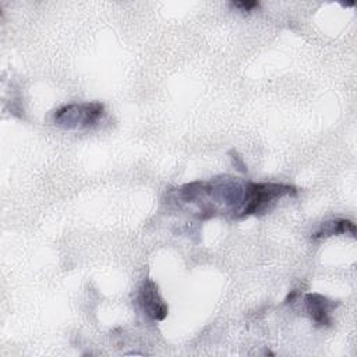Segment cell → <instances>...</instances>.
Masks as SVG:
<instances>
[{
	"label": "cell",
	"instance_id": "obj_2",
	"mask_svg": "<svg viewBox=\"0 0 357 357\" xmlns=\"http://www.w3.org/2000/svg\"><path fill=\"white\" fill-rule=\"evenodd\" d=\"M105 112V106L99 102L68 103L59 107L54 114V123L64 130H82L93 126Z\"/></svg>",
	"mask_w": 357,
	"mask_h": 357
},
{
	"label": "cell",
	"instance_id": "obj_5",
	"mask_svg": "<svg viewBox=\"0 0 357 357\" xmlns=\"http://www.w3.org/2000/svg\"><path fill=\"white\" fill-rule=\"evenodd\" d=\"M344 233H350L353 237L356 234V226L351 220H346V219H337V220H331V222H325L314 234H312V240H318V238H325L329 236H336V234H344Z\"/></svg>",
	"mask_w": 357,
	"mask_h": 357
},
{
	"label": "cell",
	"instance_id": "obj_4",
	"mask_svg": "<svg viewBox=\"0 0 357 357\" xmlns=\"http://www.w3.org/2000/svg\"><path fill=\"white\" fill-rule=\"evenodd\" d=\"M304 303L308 315L317 325L326 326L331 324V311L335 307L331 300L318 293H307Z\"/></svg>",
	"mask_w": 357,
	"mask_h": 357
},
{
	"label": "cell",
	"instance_id": "obj_3",
	"mask_svg": "<svg viewBox=\"0 0 357 357\" xmlns=\"http://www.w3.org/2000/svg\"><path fill=\"white\" fill-rule=\"evenodd\" d=\"M138 303L142 311L153 321H163L167 315V305L158 291V286L152 279H145L139 287Z\"/></svg>",
	"mask_w": 357,
	"mask_h": 357
},
{
	"label": "cell",
	"instance_id": "obj_6",
	"mask_svg": "<svg viewBox=\"0 0 357 357\" xmlns=\"http://www.w3.org/2000/svg\"><path fill=\"white\" fill-rule=\"evenodd\" d=\"M233 7H236V8H238L240 11H243V13H250V11H252L254 8H258L259 7V3L258 1H231L230 3Z\"/></svg>",
	"mask_w": 357,
	"mask_h": 357
},
{
	"label": "cell",
	"instance_id": "obj_1",
	"mask_svg": "<svg viewBox=\"0 0 357 357\" xmlns=\"http://www.w3.org/2000/svg\"><path fill=\"white\" fill-rule=\"evenodd\" d=\"M296 188L279 183H248L244 188L243 204L238 216L261 215L272 208L280 198L294 194Z\"/></svg>",
	"mask_w": 357,
	"mask_h": 357
}]
</instances>
